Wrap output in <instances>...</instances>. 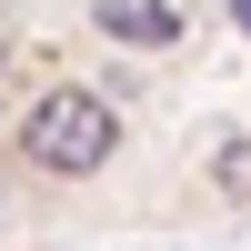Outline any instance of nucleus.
<instances>
[{
    "instance_id": "nucleus-1",
    "label": "nucleus",
    "mask_w": 251,
    "mask_h": 251,
    "mask_svg": "<svg viewBox=\"0 0 251 251\" xmlns=\"http://www.w3.org/2000/svg\"><path fill=\"white\" fill-rule=\"evenodd\" d=\"M111 151H121V111L100 91H40L30 121H20V161L40 181H91Z\"/></svg>"
},
{
    "instance_id": "nucleus-4",
    "label": "nucleus",
    "mask_w": 251,
    "mask_h": 251,
    "mask_svg": "<svg viewBox=\"0 0 251 251\" xmlns=\"http://www.w3.org/2000/svg\"><path fill=\"white\" fill-rule=\"evenodd\" d=\"M231 20H241V30H251V0H231Z\"/></svg>"
},
{
    "instance_id": "nucleus-2",
    "label": "nucleus",
    "mask_w": 251,
    "mask_h": 251,
    "mask_svg": "<svg viewBox=\"0 0 251 251\" xmlns=\"http://www.w3.org/2000/svg\"><path fill=\"white\" fill-rule=\"evenodd\" d=\"M91 20L111 40H131V50H171V40H181V10H171V0H91Z\"/></svg>"
},
{
    "instance_id": "nucleus-3",
    "label": "nucleus",
    "mask_w": 251,
    "mask_h": 251,
    "mask_svg": "<svg viewBox=\"0 0 251 251\" xmlns=\"http://www.w3.org/2000/svg\"><path fill=\"white\" fill-rule=\"evenodd\" d=\"M211 181L231 201H251V141H221V151H211Z\"/></svg>"
}]
</instances>
